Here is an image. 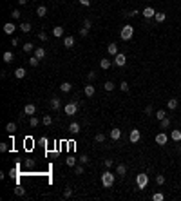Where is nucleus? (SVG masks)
Segmentation results:
<instances>
[{"mask_svg":"<svg viewBox=\"0 0 181 201\" xmlns=\"http://www.w3.org/2000/svg\"><path fill=\"white\" fill-rule=\"evenodd\" d=\"M35 112H36V105H35V103H26V107H24V114L33 116Z\"/></svg>","mask_w":181,"mask_h":201,"instance_id":"nucleus-9","label":"nucleus"},{"mask_svg":"<svg viewBox=\"0 0 181 201\" xmlns=\"http://www.w3.org/2000/svg\"><path fill=\"white\" fill-rule=\"evenodd\" d=\"M76 111H78V103H74V102L67 103L65 107H63V112H65L67 116H74V114H76Z\"/></svg>","mask_w":181,"mask_h":201,"instance_id":"nucleus-4","label":"nucleus"},{"mask_svg":"<svg viewBox=\"0 0 181 201\" xmlns=\"http://www.w3.org/2000/svg\"><path fill=\"white\" fill-rule=\"evenodd\" d=\"M154 111H152V107H150V105H147V107H145V114H148V116H150Z\"/></svg>","mask_w":181,"mask_h":201,"instance_id":"nucleus-53","label":"nucleus"},{"mask_svg":"<svg viewBox=\"0 0 181 201\" xmlns=\"http://www.w3.org/2000/svg\"><path fill=\"white\" fill-rule=\"evenodd\" d=\"M152 199H154V201H163L165 196H163L161 192H154V194H152Z\"/></svg>","mask_w":181,"mask_h":201,"instance_id":"nucleus-37","label":"nucleus"},{"mask_svg":"<svg viewBox=\"0 0 181 201\" xmlns=\"http://www.w3.org/2000/svg\"><path fill=\"white\" fill-rule=\"evenodd\" d=\"M20 29H22L24 33H29V31H31V24L29 22H22V24H20Z\"/></svg>","mask_w":181,"mask_h":201,"instance_id":"nucleus-34","label":"nucleus"},{"mask_svg":"<svg viewBox=\"0 0 181 201\" xmlns=\"http://www.w3.org/2000/svg\"><path fill=\"white\" fill-rule=\"evenodd\" d=\"M15 194H16V196H26V188H24L22 185H16V187H15Z\"/></svg>","mask_w":181,"mask_h":201,"instance_id":"nucleus-31","label":"nucleus"},{"mask_svg":"<svg viewBox=\"0 0 181 201\" xmlns=\"http://www.w3.org/2000/svg\"><path fill=\"white\" fill-rule=\"evenodd\" d=\"M94 140H96V143H103V141H105V134L98 132L96 136H94Z\"/></svg>","mask_w":181,"mask_h":201,"instance_id":"nucleus-38","label":"nucleus"},{"mask_svg":"<svg viewBox=\"0 0 181 201\" xmlns=\"http://www.w3.org/2000/svg\"><path fill=\"white\" fill-rule=\"evenodd\" d=\"M80 163H82V165H85V163H89V156H85V154H83V156L80 158Z\"/></svg>","mask_w":181,"mask_h":201,"instance_id":"nucleus-50","label":"nucleus"},{"mask_svg":"<svg viewBox=\"0 0 181 201\" xmlns=\"http://www.w3.org/2000/svg\"><path fill=\"white\" fill-rule=\"evenodd\" d=\"M36 47L33 45V44H29V42H26V44H24V53H33Z\"/></svg>","mask_w":181,"mask_h":201,"instance_id":"nucleus-32","label":"nucleus"},{"mask_svg":"<svg viewBox=\"0 0 181 201\" xmlns=\"http://www.w3.org/2000/svg\"><path fill=\"white\" fill-rule=\"evenodd\" d=\"M132 36H134V27H132V26H129V24L123 26V27H121V31H120V38H121L123 42H129Z\"/></svg>","mask_w":181,"mask_h":201,"instance_id":"nucleus-2","label":"nucleus"},{"mask_svg":"<svg viewBox=\"0 0 181 201\" xmlns=\"http://www.w3.org/2000/svg\"><path fill=\"white\" fill-rule=\"evenodd\" d=\"M35 56L42 60V58L45 56V49H44V47H36V49H35Z\"/></svg>","mask_w":181,"mask_h":201,"instance_id":"nucleus-24","label":"nucleus"},{"mask_svg":"<svg viewBox=\"0 0 181 201\" xmlns=\"http://www.w3.org/2000/svg\"><path fill=\"white\" fill-rule=\"evenodd\" d=\"M26 167L27 168H33L35 167V160H26Z\"/></svg>","mask_w":181,"mask_h":201,"instance_id":"nucleus-47","label":"nucleus"},{"mask_svg":"<svg viewBox=\"0 0 181 201\" xmlns=\"http://www.w3.org/2000/svg\"><path fill=\"white\" fill-rule=\"evenodd\" d=\"M114 181H116V176H114L111 170H107V172L102 174V185H103L105 188H111V187L114 185Z\"/></svg>","mask_w":181,"mask_h":201,"instance_id":"nucleus-1","label":"nucleus"},{"mask_svg":"<svg viewBox=\"0 0 181 201\" xmlns=\"http://www.w3.org/2000/svg\"><path fill=\"white\" fill-rule=\"evenodd\" d=\"M136 185H138V188H141V190H143V188L148 185V176L143 174V172H141V174H138V176H136Z\"/></svg>","mask_w":181,"mask_h":201,"instance_id":"nucleus-3","label":"nucleus"},{"mask_svg":"<svg viewBox=\"0 0 181 201\" xmlns=\"http://www.w3.org/2000/svg\"><path fill=\"white\" fill-rule=\"evenodd\" d=\"M136 15H140V11H138V9H134V11H131V18H132V16H136Z\"/></svg>","mask_w":181,"mask_h":201,"instance_id":"nucleus-57","label":"nucleus"},{"mask_svg":"<svg viewBox=\"0 0 181 201\" xmlns=\"http://www.w3.org/2000/svg\"><path fill=\"white\" fill-rule=\"evenodd\" d=\"M18 4H20V6H26V4H27V0H18Z\"/></svg>","mask_w":181,"mask_h":201,"instance_id":"nucleus-58","label":"nucleus"},{"mask_svg":"<svg viewBox=\"0 0 181 201\" xmlns=\"http://www.w3.org/2000/svg\"><path fill=\"white\" fill-rule=\"evenodd\" d=\"M170 140L172 141H181V131H172L170 132Z\"/></svg>","mask_w":181,"mask_h":201,"instance_id":"nucleus-20","label":"nucleus"},{"mask_svg":"<svg viewBox=\"0 0 181 201\" xmlns=\"http://www.w3.org/2000/svg\"><path fill=\"white\" fill-rule=\"evenodd\" d=\"M87 78H89V80L92 82L94 78H96V72H94V71H89V72H87Z\"/></svg>","mask_w":181,"mask_h":201,"instance_id":"nucleus-51","label":"nucleus"},{"mask_svg":"<svg viewBox=\"0 0 181 201\" xmlns=\"http://www.w3.org/2000/svg\"><path fill=\"white\" fill-rule=\"evenodd\" d=\"M129 140H131V143H138V141L141 140V132L138 131V129H132L131 134H129Z\"/></svg>","mask_w":181,"mask_h":201,"instance_id":"nucleus-6","label":"nucleus"},{"mask_svg":"<svg viewBox=\"0 0 181 201\" xmlns=\"http://www.w3.org/2000/svg\"><path fill=\"white\" fill-rule=\"evenodd\" d=\"M69 132H71V134H78V132H80V123H78V121H72V123L69 125Z\"/></svg>","mask_w":181,"mask_h":201,"instance_id":"nucleus-15","label":"nucleus"},{"mask_svg":"<svg viewBox=\"0 0 181 201\" xmlns=\"http://www.w3.org/2000/svg\"><path fill=\"white\" fill-rule=\"evenodd\" d=\"M87 35H89V29L87 27H82L80 29V36H87Z\"/></svg>","mask_w":181,"mask_h":201,"instance_id":"nucleus-48","label":"nucleus"},{"mask_svg":"<svg viewBox=\"0 0 181 201\" xmlns=\"http://www.w3.org/2000/svg\"><path fill=\"white\" fill-rule=\"evenodd\" d=\"M156 183H158V185H163V183H165V178H163L161 174H158V176H156Z\"/></svg>","mask_w":181,"mask_h":201,"instance_id":"nucleus-43","label":"nucleus"},{"mask_svg":"<svg viewBox=\"0 0 181 201\" xmlns=\"http://www.w3.org/2000/svg\"><path fill=\"white\" fill-rule=\"evenodd\" d=\"M7 149H9L7 143H0V152H7Z\"/></svg>","mask_w":181,"mask_h":201,"instance_id":"nucleus-52","label":"nucleus"},{"mask_svg":"<svg viewBox=\"0 0 181 201\" xmlns=\"http://www.w3.org/2000/svg\"><path fill=\"white\" fill-rule=\"evenodd\" d=\"M107 53H109L111 56H116V55L120 53V51H118V45H116L114 42H112V44H109V45H107Z\"/></svg>","mask_w":181,"mask_h":201,"instance_id":"nucleus-12","label":"nucleus"},{"mask_svg":"<svg viewBox=\"0 0 181 201\" xmlns=\"http://www.w3.org/2000/svg\"><path fill=\"white\" fill-rule=\"evenodd\" d=\"M114 63L118 67H123L125 63H127V55H123V53H118V55L114 56Z\"/></svg>","mask_w":181,"mask_h":201,"instance_id":"nucleus-5","label":"nucleus"},{"mask_svg":"<svg viewBox=\"0 0 181 201\" xmlns=\"http://www.w3.org/2000/svg\"><path fill=\"white\" fill-rule=\"evenodd\" d=\"M53 35H55V38H60V36H63V27H62V26L53 27Z\"/></svg>","mask_w":181,"mask_h":201,"instance_id":"nucleus-17","label":"nucleus"},{"mask_svg":"<svg viewBox=\"0 0 181 201\" xmlns=\"http://www.w3.org/2000/svg\"><path fill=\"white\" fill-rule=\"evenodd\" d=\"M11 16H13V18H15V20H18V18H20V16H22V13H20V11H18V9H15V11H13V13H11Z\"/></svg>","mask_w":181,"mask_h":201,"instance_id":"nucleus-46","label":"nucleus"},{"mask_svg":"<svg viewBox=\"0 0 181 201\" xmlns=\"http://www.w3.org/2000/svg\"><path fill=\"white\" fill-rule=\"evenodd\" d=\"M103 165L107 167V168H111V167H112V160H105V161H103Z\"/></svg>","mask_w":181,"mask_h":201,"instance_id":"nucleus-55","label":"nucleus"},{"mask_svg":"<svg viewBox=\"0 0 181 201\" xmlns=\"http://www.w3.org/2000/svg\"><path fill=\"white\" fill-rule=\"evenodd\" d=\"M60 102H62L60 98H53V100L49 102V105H51V109H55V111H56V109H60V105H62Z\"/></svg>","mask_w":181,"mask_h":201,"instance_id":"nucleus-19","label":"nucleus"},{"mask_svg":"<svg viewBox=\"0 0 181 201\" xmlns=\"http://www.w3.org/2000/svg\"><path fill=\"white\" fill-rule=\"evenodd\" d=\"M116 174H118L120 178H125V176H127V167H125L123 163H120L118 167H116Z\"/></svg>","mask_w":181,"mask_h":201,"instance_id":"nucleus-13","label":"nucleus"},{"mask_svg":"<svg viewBox=\"0 0 181 201\" xmlns=\"http://www.w3.org/2000/svg\"><path fill=\"white\" fill-rule=\"evenodd\" d=\"M18 44H20L18 38H13V40H11V45H18Z\"/></svg>","mask_w":181,"mask_h":201,"instance_id":"nucleus-56","label":"nucleus"},{"mask_svg":"<svg viewBox=\"0 0 181 201\" xmlns=\"http://www.w3.org/2000/svg\"><path fill=\"white\" fill-rule=\"evenodd\" d=\"M6 131H7L9 134H13V132H16V123H15V121H9V123L6 125Z\"/></svg>","mask_w":181,"mask_h":201,"instance_id":"nucleus-23","label":"nucleus"},{"mask_svg":"<svg viewBox=\"0 0 181 201\" xmlns=\"http://www.w3.org/2000/svg\"><path fill=\"white\" fill-rule=\"evenodd\" d=\"M38 63H40V58H36V56H31V58H29V65H31V67H36Z\"/></svg>","mask_w":181,"mask_h":201,"instance_id":"nucleus-35","label":"nucleus"},{"mask_svg":"<svg viewBox=\"0 0 181 201\" xmlns=\"http://www.w3.org/2000/svg\"><path fill=\"white\" fill-rule=\"evenodd\" d=\"M42 123H44V125H51L53 118H51V116H44V118H42Z\"/></svg>","mask_w":181,"mask_h":201,"instance_id":"nucleus-41","label":"nucleus"},{"mask_svg":"<svg viewBox=\"0 0 181 201\" xmlns=\"http://www.w3.org/2000/svg\"><path fill=\"white\" fill-rule=\"evenodd\" d=\"M15 76H16V78H20V80L26 78V69H24V67H18V69L15 71Z\"/></svg>","mask_w":181,"mask_h":201,"instance_id":"nucleus-26","label":"nucleus"},{"mask_svg":"<svg viewBox=\"0 0 181 201\" xmlns=\"http://www.w3.org/2000/svg\"><path fill=\"white\" fill-rule=\"evenodd\" d=\"M177 103H179V102H177L176 98H172V100H168V102H167V107H168L170 111H174V109H177Z\"/></svg>","mask_w":181,"mask_h":201,"instance_id":"nucleus-25","label":"nucleus"},{"mask_svg":"<svg viewBox=\"0 0 181 201\" xmlns=\"http://www.w3.org/2000/svg\"><path fill=\"white\" fill-rule=\"evenodd\" d=\"M163 118H167V111H165V109H159V111H156V120H158V121H161Z\"/></svg>","mask_w":181,"mask_h":201,"instance_id":"nucleus-22","label":"nucleus"},{"mask_svg":"<svg viewBox=\"0 0 181 201\" xmlns=\"http://www.w3.org/2000/svg\"><path fill=\"white\" fill-rule=\"evenodd\" d=\"M168 127H170V118H163L161 121H159V129H161V131L168 129Z\"/></svg>","mask_w":181,"mask_h":201,"instance_id":"nucleus-21","label":"nucleus"},{"mask_svg":"<svg viewBox=\"0 0 181 201\" xmlns=\"http://www.w3.org/2000/svg\"><path fill=\"white\" fill-rule=\"evenodd\" d=\"M13 60H15V55H13L11 51H6V53H4V62H6V63H11Z\"/></svg>","mask_w":181,"mask_h":201,"instance_id":"nucleus-18","label":"nucleus"},{"mask_svg":"<svg viewBox=\"0 0 181 201\" xmlns=\"http://www.w3.org/2000/svg\"><path fill=\"white\" fill-rule=\"evenodd\" d=\"M94 91H96V89H94V85H92V83H87V85L83 87V92H85V96H87V98H91V96H92V94H94Z\"/></svg>","mask_w":181,"mask_h":201,"instance_id":"nucleus-10","label":"nucleus"},{"mask_svg":"<svg viewBox=\"0 0 181 201\" xmlns=\"http://www.w3.org/2000/svg\"><path fill=\"white\" fill-rule=\"evenodd\" d=\"M156 22H159V24H161V22H165V18H167V15L165 13H161V11H159V13H156Z\"/></svg>","mask_w":181,"mask_h":201,"instance_id":"nucleus-33","label":"nucleus"},{"mask_svg":"<svg viewBox=\"0 0 181 201\" xmlns=\"http://www.w3.org/2000/svg\"><path fill=\"white\" fill-rule=\"evenodd\" d=\"M63 45H65L67 49L74 47V36H65V38H63Z\"/></svg>","mask_w":181,"mask_h":201,"instance_id":"nucleus-16","label":"nucleus"},{"mask_svg":"<svg viewBox=\"0 0 181 201\" xmlns=\"http://www.w3.org/2000/svg\"><path fill=\"white\" fill-rule=\"evenodd\" d=\"M71 89H72V85H71L69 82H63L62 85H60V91H62V92H69Z\"/></svg>","mask_w":181,"mask_h":201,"instance_id":"nucleus-28","label":"nucleus"},{"mask_svg":"<svg viewBox=\"0 0 181 201\" xmlns=\"http://www.w3.org/2000/svg\"><path fill=\"white\" fill-rule=\"evenodd\" d=\"M141 15H143V16H145L147 20H150V18H154V16H156V9L148 6V7H145L143 11H141Z\"/></svg>","mask_w":181,"mask_h":201,"instance_id":"nucleus-7","label":"nucleus"},{"mask_svg":"<svg viewBox=\"0 0 181 201\" xmlns=\"http://www.w3.org/2000/svg\"><path fill=\"white\" fill-rule=\"evenodd\" d=\"M177 152H181V143H179V147H177Z\"/></svg>","mask_w":181,"mask_h":201,"instance_id":"nucleus-59","label":"nucleus"},{"mask_svg":"<svg viewBox=\"0 0 181 201\" xmlns=\"http://www.w3.org/2000/svg\"><path fill=\"white\" fill-rule=\"evenodd\" d=\"M71 196H72V188L65 187V190H63V197H71Z\"/></svg>","mask_w":181,"mask_h":201,"instance_id":"nucleus-40","label":"nucleus"},{"mask_svg":"<svg viewBox=\"0 0 181 201\" xmlns=\"http://www.w3.org/2000/svg\"><path fill=\"white\" fill-rule=\"evenodd\" d=\"M100 67H102V69H105V71H107V69L111 67V60H109V58H103V60L100 62Z\"/></svg>","mask_w":181,"mask_h":201,"instance_id":"nucleus-30","label":"nucleus"},{"mask_svg":"<svg viewBox=\"0 0 181 201\" xmlns=\"http://www.w3.org/2000/svg\"><path fill=\"white\" fill-rule=\"evenodd\" d=\"M168 141V134H165V132H158L156 134V143L158 145H165Z\"/></svg>","mask_w":181,"mask_h":201,"instance_id":"nucleus-8","label":"nucleus"},{"mask_svg":"<svg viewBox=\"0 0 181 201\" xmlns=\"http://www.w3.org/2000/svg\"><path fill=\"white\" fill-rule=\"evenodd\" d=\"M120 89H121L123 92H127V91H129V83H127V82H121V83H120Z\"/></svg>","mask_w":181,"mask_h":201,"instance_id":"nucleus-44","label":"nucleus"},{"mask_svg":"<svg viewBox=\"0 0 181 201\" xmlns=\"http://www.w3.org/2000/svg\"><path fill=\"white\" fill-rule=\"evenodd\" d=\"M38 40L45 42V40H47V33H44V31H40V33H38Z\"/></svg>","mask_w":181,"mask_h":201,"instance_id":"nucleus-45","label":"nucleus"},{"mask_svg":"<svg viewBox=\"0 0 181 201\" xmlns=\"http://www.w3.org/2000/svg\"><path fill=\"white\" fill-rule=\"evenodd\" d=\"M36 15L42 18V16H45L47 15V7L45 6H38V9H36Z\"/></svg>","mask_w":181,"mask_h":201,"instance_id":"nucleus-27","label":"nucleus"},{"mask_svg":"<svg viewBox=\"0 0 181 201\" xmlns=\"http://www.w3.org/2000/svg\"><path fill=\"white\" fill-rule=\"evenodd\" d=\"M78 2H80L82 6H85V7H87V6H91V0H78Z\"/></svg>","mask_w":181,"mask_h":201,"instance_id":"nucleus-54","label":"nucleus"},{"mask_svg":"<svg viewBox=\"0 0 181 201\" xmlns=\"http://www.w3.org/2000/svg\"><path fill=\"white\" fill-rule=\"evenodd\" d=\"M91 26H92V22H91L89 18H85V20H83V27H87V29H91Z\"/></svg>","mask_w":181,"mask_h":201,"instance_id":"nucleus-49","label":"nucleus"},{"mask_svg":"<svg viewBox=\"0 0 181 201\" xmlns=\"http://www.w3.org/2000/svg\"><path fill=\"white\" fill-rule=\"evenodd\" d=\"M65 165H67V167H76V158H74V156H67Z\"/></svg>","mask_w":181,"mask_h":201,"instance_id":"nucleus-29","label":"nucleus"},{"mask_svg":"<svg viewBox=\"0 0 181 201\" xmlns=\"http://www.w3.org/2000/svg\"><path fill=\"white\" fill-rule=\"evenodd\" d=\"M74 174L82 176V174H83V167H82V165H76V167H74Z\"/></svg>","mask_w":181,"mask_h":201,"instance_id":"nucleus-42","label":"nucleus"},{"mask_svg":"<svg viewBox=\"0 0 181 201\" xmlns=\"http://www.w3.org/2000/svg\"><path fill=\"white\" fill-rule=\"evenodd\" d=\"M109 136H111L112 141H118V140L121 138V131H120V129H112V131L109 132Z\"/></svg>","mask_w":181,"mask_h":201,"instance_id":"nucleus-11","label":"nucleus"},{"mask_svg":"<svg viewBox=\"0 0 181 201\" xmlns=\"http://www.w3.org/2000/svg\"><path fill=\"white\" fill-rule=\"evenodd\" d=\"M38 123H40V120L36 118V116H31V120H29V125H31V127H36Z\"/></svg>","mask_w":181,"mask_h":201,"instance_id":"nucleus-39","label":"nucleus"},{"mask_svg":"<svg viewBox=\"0 0 181 201\" xmlns=\"http://www.w3.org/2000/svg\"><path fill=\"white\" fill-rule=\"evenodd\" d=\"M15 24H11V22H7V24H4V33L6 35H13L15 33Z\"/></svg>","mask_w":181,"mask_h":201,"instance_id":"nucleus-14","label":"nucleus"},{"mask_svg":"<svg viewBox=\"0 0 181 201\" xmlns=\"http://www.w3.org/2000/svg\"><path fill=\"white\" fill-rule=\"evenodd\" d=\"M103 89L107 91V92H111V91L114 89V83H112V82H105V83H103Z\"/></svg>","mask_w":181,"mask_h":201,"instance_id":"nucleus-36","label":"nucleus"}]
</instances>
